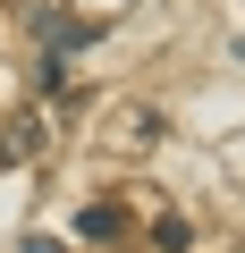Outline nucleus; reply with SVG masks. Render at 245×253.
I'll return each instance as SVG.
<instances>
[{
  "instance_id": "obj_1",
  "label": "nucleus",
  "mask_w": 245,
  "mask_h": 253,
  "mask_svg": "<svg viewBox=\"0 0 245 253\" xmlns=\"http://www.w3.org/2000/svg\"><path fill=\"white\" fill-rule=\"evenodd\" d=\"M34 152H43V118L26 110V118L0 126V169H17V161H34Z\"/></svg>"
},
{
  "instance_id": "obj_3",
  "label": "nucleus",
  "mask_w": 245,
  "mask_h": 253,
  "mask_svg": "<svg viewBox=\"0 0 245 253\" xmlns=\"http://www.w3.org/2000/svg\"><path fill=\"white\" fill-rule=\"evenodd\" d=\"M26 253H59V245H51V236H26Z\"/></svg>"
},
{
  "instance_id": "obj_2",
  "label": "nucleus",
  "mask_w": 245,
  "mask_h": 253,
  "mask_svg": "<svg viewBox=\"0 0 245 253\" xmlns=\"http://www.w3.org/2000/svg\"><path fill=\"white\" fill-rule=\"evenodd\" d=\"M76 236H85V245H110V236H127V211H118V203H85V211H76Z\"/></svg>"
}]
</instances>
